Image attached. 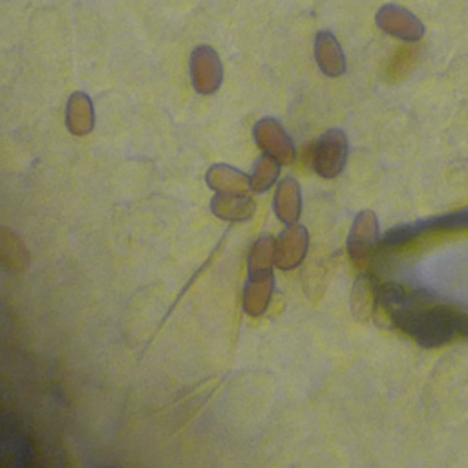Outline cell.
I'll use <instances>...</instances> for the list:
<instances>
[{
    "instance_id": "6da1fadb",
    "label": "cell",
    "mask_w": 468,
    "mask_h": 468,
    "mask_svg": "<svg viewBox=\"0 0 468 468\" xmlns=\"http://www.w3.org/2000/svg\"><path fill=\"white\" fill-rule=\"evenodd\" d=\"M274 239L265 234L260 236L249 250L247 258V283L243 292V307L250 316H260L271 300L274 276Z\"/></svg>"
},
{
    "instance_id": "7a4b0ae2",
    "label": "cell",
    "mask_w": 468,
    "mask_h": 468,
    "mask_svg": "<svg viewBox=\"0 0 468 468\" xmlns=\"http://www.w3.org/2000/svg\"><path fill=\"white\" fill-rule=\"evenodd\" d=\"M347 159V139L342 130H327L309 146V161L314 172L325 179L336 177Z\"/></svg>"
},
{
    "instance_id": "3957f363",
    "label": "cell",
    "mask_w": 468,
    "mask_h": 468,
    "mask_svg": "<svg viewBox=\"0 0 468 468\" xmlns=\"http://www.w3.org/2000/svg\"><path fill=\"white\" fill-rule=\"evenodd\" d=\"M254 141L256 144L265 150V154L272 155L276 161L289 165L294 161V146L289 137V133L283 130V126L272 119L263 117L254 124Z\"/></svg>"
},
{
    "instance_id": "277c9868",
    "label": "cell",
    "mask_w": 468,
    "mask_h": 468,
    "mask_svg": "<svg viewBox=\"0 0 468 468\" xmlns=\"http://www.w3.org/2000/svg\"><path fill=\"white\" fill-rule=\"evenodd\" d=\"M190 75H192V84L199 93L203 95L214 93L219 88L221 77H223L218 53L208 46L196 48L190 55Z\"/></svg>"
},
{
    "instance_id": "5b68a950",
    "label": "cell",
    "mask_w": 468,
    "mask_h": 468,
    "mask_svg": "<svg viewBox=\"0 0 468 468\" xmlns=\"http://www.w3.org/2000/svg\"><path fill=\"white\" fill-rule=\"evenodd\" d=\"M377 26L382 31L408 42H415L424 35L422 22L411 11L395 4H386L377 11Z\"/></svg>"
},
{
    "instance_id": "8992f818",
    "label": "cell",
    "mask_w": 468,
    "mask_h": 468,
    "mask_svg": "<svg viewBox=\"0 0 468 468\" xmlns=\"http://www.w3.org/2000/svg\"><path fill=\"white\" fill-rule=\"evenodd\" d=\"M377 241V218L373 212H360L351 227L347 239V252L355 265L364 267L373 252Z\"/></svg>"
},
{
    "instance_id": "52a82bcc",
    "label": "cell",
    "mask_w": 468,
    "mask_h": 468,
    "mask_svg": "<svg viewBox=\"0 0 468 468\" xmlns=\"http://www.w3.org/2000/svg\"><path fill=\"white\" fill-rule=\"evenodd\" d=\"M309 245L307 230L302 225L291 223L278 238L274 245V265L278 269H292L305 258Z\"/></svg>"
},
{
    "instance_id": "ba28073f",
    "label": "cell",
    "mask_w": 468,
    "mask_h": 468,
    "mask_svg": "<svg viewBox=\"0 0 468 468\" xmlns=\"http://www.w3.org/2000/svg\"><path fill=\"white\" fill-rule=\"evenodd\" d=\"M314 57H316L318 68L329 77H338L346 71V58H344L342 48L335 38V35L329 31H320L316 35Z\"/></svg>"
},
{
    "instance_id": "9c48e42d",
    "label": "cell",
    "mask_w": 468,
    "mask_h": 468,
    "mask_svg": "<svg viewBox=\"0 0 468 468\" xmlns=\"http://www.w3.org/2000/svg\"><path fill=\"white\" fill-rule=\"evenodd\" d=\"M254 201L247 194H216L210 201L214 216L229 221H245L254 214Z\"/></svg>"
},
{
    "instance_id": "30bf717a",
    "label": "cell",
    "mask_w": 468,
    "mask_h": 468,
    "mask_svg": "<svg viewBox=\"0 0 468 468\" xmlns=\"http://www.w3.org/2000/svg\"><path fill=\"white\" fill-rule=\"evenodd\" d=\"M207 185L219 194H247L250 179L238 168L227 165H214L207 172Z\"/></svg>"
},
{
    "instance_id": "8fae6325",
    "label": "cell",
    "mask_w": 468,
    "mask_h": 468,
    "mask_svg": "<svg viewBox=\"0 0 468 468\" xmlns=\"http://www.w3.org/2000/svg\"><path fill=\"white\" fill-rule=\"evenodd\" d=\"M302 210V194L296 179L285 177L280 181L274 194V212L283 223H296Z\"/></svg>"
},
{
    "instance_id": "7c38bea8",
    "label": "cell",
    "mask_w": 468,
    "mask_h": 468,
    "mask_svg": "<svg viewBox=\"0 0 468 468\" xmlns=\"http://www.w3.org/2000/svg\"><path fill=\"white\" fill-rule=\"evenodd\" d=\"M66 124L71 133L75 135H84L90 133L93 128V104L91 99L77 91L69 97L68 108H66Z\"/></svg>"
},
{
    "instance_id": "4fadbf2b",
    "label": "cell",
    "mask_w": 468,
    "mask_h": 468,
    "mask_svg": "<svg viewBox=\"0 0 468 468\" xmlns=\"http://www.w3.org/2000/svg\"><path fill=\"white\" fill-rule=\"evenodd\" d=\"M375 287L369 276H360L351 291V313L356 320H366L373 309Z\"/></svg>"
},
{
    "instance_id": "5bb4252c",
    "label": "cell",
    "mask_w": 468,
    "mask_h": 468,
    "mask_svg": "<svg viewBox=\"0 0 468 468\" xmlns=\"http://www.w3.org/2000/svg\"><path fill=\"white\" fill-rule=\"evenodd\" d=\"M278 172H280V161H276L272 155L269 154H263L254 168H252V174H250V190L254 192H265L278 177Z\"/></svg>"
},
{
    "instance_id": "9a60e30c",
    "label": "cell",
    "mask_w": 468,
    "mask_h": 468,
    "mask_svg": "<svg viewBox=\"0 0 468 468\" xmlns=\"http://www.w3.org/2000/svg\"><path fill=\"white\" fill-rule=\"evenodd\" d=\"M415 58H417V48L415 46H404V48L397 49V53L386 64V69H384L386 79L395 82V80H400L402 77H406L408 71L413 68Z\"/></svg>"
}]
</instances>
